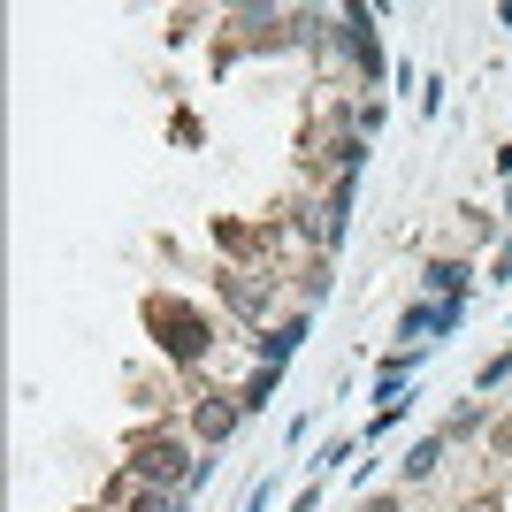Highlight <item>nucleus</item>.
I'll return each mask as SVG.
<instances>
[{
    "mask_svg": "<svg viewBox=\"0 0 512 512\" xmlns=\"http://www.w3.org/2000/svg\"><path fill=\"white\" fill-rule=\"evenodd\" d=\"M199 474V451H184L176 436H153V444H138V459H130V482L138 490H192Z\"/></svg>",
    "mask_w": 512,
    "mask_h": 512,
    "instance_id": "1",
    "label": "nucleus"
},
{
    "mask_svg": "<svg viewBox=\"0 0 512 512\" xmlns=\"http://www.w3.org/2000/svg\"><path fill=\"white\" fill-rule=\"evenodd\" d=\"M153 329H161V352H169L176 367H199V360H207V344H214L207 321H199L184 299H153Z\"/></svg>",
    "mask_w": 512,
    "mask_h": 512,
    "instance_id": "2",
    "label": "nucleus"
},
{
    "mask_svg": "<svg viewBox=\"0 0 512 512\" xmlns=\"http://www.w3.org/2000/svg\"><path fill=\"white\" fill-rule=\"evenodd\" d=\"M337 39H344V54L360 62V77H367V85H383V77H390L383 39H375V8H344V16H337Z\"/></svg>",
    "mask_w": 512,
    "mask_h": 512,
    "instance_id": "3",
    "label": "nucleus"
},
{
    "mask_svg": "<svg viewBox=\"0 0 512 512\" xmlns=\"http://www.w3.org/2000/svg\"><path fill=\"white\" fill-rule=\"evenodd\" d=\"M237 421H245V406H230V390H207L192 406V436H199V451H222L237 436Z\"/></svg>",
    "mask_w": 512,
    "mask_h": 512,
    "instance_id": "4",
    "label": "nucleus"
},
{
    "mask_svg": "<svg viewBox=\"0 0 512 512\" xmlns=\"http://www.w3.org/2000/svg\"><path fill=\"white\" fill-rule=\"evenodd\" d=\"M421 291L436 306H474V260H428V268H421Z\"/></svg>",
    "mask_w": 512,
    "mask_h": 512,
    "instance_id": "5",
    "label": "nucleus"
},
{
    "mask_svg": "<svg viewBox=\"0 0 512 512\" xmlns=\"http://www.w3.org/2000/svg\"><path fill=\"white\" fill-rule=\"evenodd\" d=\"M306 329H314V314H291V321H276V329H260V367H291L299 360V344H306Z\"/></svg>",
    "mask_w": 512,
    "mask_h": 512,
    "instance_id": "6",
    "label": "nucleus"
},
{
    "mask_svg": "<svg viewBox=\"0 0 512 512\" xmlns=\"http://www.w3.org/2000/svg\"><path fill=\"white\" fill-rule=\"evenodd\" d=\"M352 199H360V169L337 176V192H329V222H321V253H337L344 230H352Z\"/></svg>",
    "mask_w": 512,
    "mask_h": 512,
    "instance_id": "7",
    "label": "nucleus"
},
{
    "mask_svg": "<svg viewBox=\"0 0 512 512\" xmlns=\"http://www.w3.org/2000/svg\"><path fill=\"white\" fill-rule=\"evenodd\" d=\"M459 321H467V306H406V321H398V337H451V329H459Z\"/></svg>",
    "mask_w": 512,
    "mask_h": 512,
    "instance_id": "8",
    "label": "nucleus"
},
{
    "mask_svg": "<svg viewBox=\"0 0 512 512\" xmlns=\"http://www.w3.org/2000/svg\"><path fill=\"white\" fill-rule=\"evenodd\" d=\"M444 436H421V444H406V459H398V467H406V482H428V474L444 467Z\"/></svg>",
    "mask_w": 512,
    "mask_h": 512,
    "instance_id": "9",
    "label": "nucleus"
},
{
    "mask_svg": "<svg viewBox=\"0 0 512 512\" xmlns=\"http://www.w3.org/2000/svg\"><path fill=\"white\" fill-rule=\"evenodd\" d=\"M482 428H490V413H482V406H459L436 436H444V444H467V436H482Z\"/></svg>",
    "mask_w": 512,
    "mask_h": 512,
    "instance_id": "10",
    "label": "nucleus"
},
{
    "mask_svg": "<svg viewBox=\"0 0 512 512\" xmlns=\"http://www.w3.org/2000/svg\"><path fill=\"white\" fill-rule=\"evenodd\" d=\"M130 512H192V497H184V490H138Z\"/></svg>",
    "mask_w": 512,
    "mask_h": 512,
    "instance_id": "11",
    "label": "nucleus"
},
{
    "mask_svg": "<svg viewBox=\"0 0 512 512\" xmlns=\"http://www.w3.org/2000/svg\"><path fill=\"white\" fill-rule=\"evenodd\" d=\"M222 299H230L237 314H260V306H268V283H230L222 276Z\"/></svg>",
    "mask_w": 512,
    "mask_h": 512,
    "instance_id": "12",
    "label": "nucleus"
},
{
    "mask_svg": "<svg viewBox=\"0 0 512 512\" xmlns=\"http://www.w3.org/2000/svg\"><path fill=\"white\" fill-rule=\"evenodd\" d=\"M268 398H276V367H260L253 383L237 390V406H245V413H260V406H268Z\"/></svg>",
    "mask_w": 512,
    "mask_h": 512,
    "instance_id": "13",
    "label": "nucleus"
},
{
    "mask_svg": "<svg viewBox=\"0 0 512 512\" xmlns=\"http://www.w3.org/2000/svg\"><path fill=\"white\" fill-rule=\"evenodd\" d=\"M497 451H512V421H497Z\"/></svg>",
    "mask_w": 512,
    "mask_h": 512,
    "instance_id": "14",
    "label": "nucleus"
},
{
    "mask_svg": "<svg viewBox=\"0 0 512 512\" xmlns=\"http://www.w3.org/2000/svg\"><path fill=\"white\" fill-rule=\"evenodd\" d=\"M505 214H512V184H505Z\"/></svg>",
    "mask_w": 512,
    "mask_h": 512,
    "instance_id": "15",
    "label": "nucleus"
}]
</instances>
